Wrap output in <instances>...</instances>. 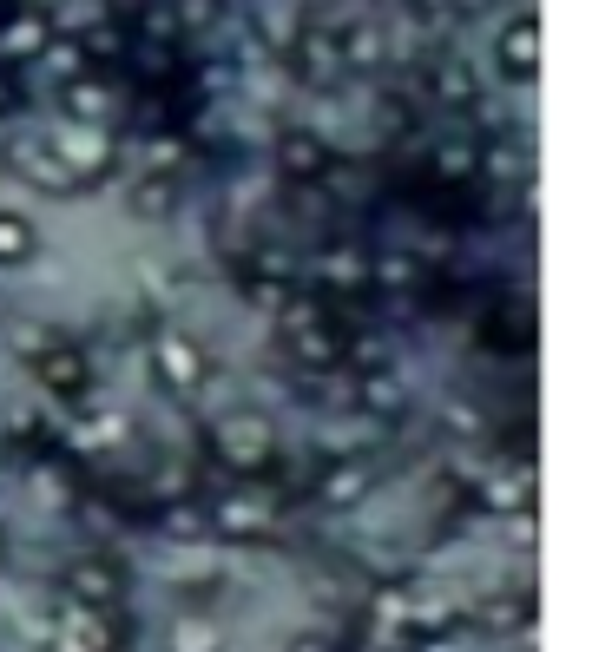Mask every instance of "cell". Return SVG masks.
I'll list each match as a JSON object with an SVG mask.
<instances>
[{
	"label": "cell",
	"instance_id": "obj_1",
	"mask_svg": "<svg viewBox=\"0 0 612 652\" xmlns=\"http://www.w3.org/2000/svg\"><path fill=\"white\" fill-rule=\"evenodd\" d=\"M53 152H60V165L73 178H99L112 165V126H73V119H66V126L53 132Z\"/></svg>",
	"mask_w": 612,
	"mask_h": 652
},
{
	"label": "cell",
	"instance_id": "obj_2",
	"mask_svg": "<svg viewBox=\"0 0 612 652\" xmlns=\"http://www.w3.org/2000/svg\"><path fill=\"white\" fill-rule=\"evenodd\" d=\"M47 40H53V20L40 14V7H27V14H14L0 27V60H33Z\"/></svg>",
	"mask_w": 612,
	"mask_h": 652
},
{
	"label": "cell",
	"instance_id": "obj_3",
	"mask_svg": "<svg viewBox=\"0 0 612 652\" xmlns=\"http://www.w3.org/2000/svg\"><path fill=\"white\" fill-rule=\"evenodd\" d=\"M158 369H165V382H172V389H198L204 356H198V343H191V336H158Z\"/></svg>",
	"mask_w": 612,
	"mask_h": 652
},
{
	"label": "cell",
	"instance_id": "obj_4",
	"mask_svg": "<svg viewBox=\"0 0 612 652\" xmlns=\"http://www.w3.org/2000/svg\"><path fill=\"white\" fill-rule=\"evenodd\" d=\"M224 455H231V462H264L270 435L257 429V422H251V429H224Z\"/></svg>",
	"mask_w": 612,
	"mask_h": 652
},
{
	"label": "cell",
	"instance_id": "obj_5",
	"mask_svg": "<svg viewBox=\"0 0 612 652\" xmlns=\"http://www.w3.org/2000/svg\"><path fill=\"white\" fill-rule=\"evenodd\" d=\"M33 251V231L14 218V211H0V264H20Z\"/></svg>",
	"mask_w": 612,
	"mask_h": 652
},
{
	"label": "cell",
	"instance_id": "obj_6",
	"mask_svg": "<svg viewBox=\"0 0 612 652\" xmlns=\"http://www.w3.org/2000/svg\"><path fill=\"white\" fill-rule=\"evenodd\" d=\"M79 593H86L79 606H106L112 593H119V580H112L106 567H79Z\"/></svg>",
	"mask_w": 612,
	"mask_h": 652
},
{
	"label": "cell",
	"instance_id": "obj_7",
	"mask_svg": "<svg viewBox=\"0 0 612 652\" xmlns=\"http://www.w3.org/2000/svg\"><path fill=\"white\" fill-rule=\"evenodd\" d=\"M224 527H270V501H224Z\"/></svg>",
	"mask_w": 612,
	"mask_h": 652
},
{
	"label": "cell",
	"instance_id": "obj_8",
	"mask_svg": "<svg viewBox=\"0 0 612 652\" xmlns=\"http://www.w3.org/2000/svg\"><path fill=\"white\" fill-rule=\"evenodd\" d=\"M323 494H330V501H356V494H362V475H356V468H336V475L323 481Z\"/></svg>",
	"mask_w": 612,
	"mask_h": 652
},
{
	"label": "cell",
	"instance_id": "obj_9",
	"mask_svg": "<svg viewBox=\"0 0 612 652\" xmlns=\"http://www.w3.org/2000/svg\"><path fill=\"white\" fill-rule=\"evenodd\" d=\"M0 106H7V80H0Z\"/></svg>",
	"mask_w": 612,
	"mask_h": 652
},
{
	"label": "cell",
	"instance_id": "obj_10",
	"mask_svg": "<svg viewBox=\"0 0 612 652\" xmlns=\"http://www.w3.org/2000/svg\"><path fill=\"white\" fill-rule=\"evenodd\" d=\"M33 7H47V0H33Z\"/></svg>",
	"mask_w": 612,
	"mask_h": 652
}]
</instances>
